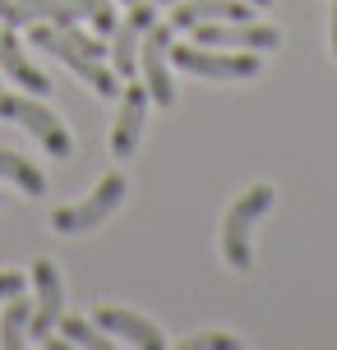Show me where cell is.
Returning <instances> with one entry per match:
<instances>
[{"instance_id": "cell-1", "label": "cell", "mask_w": 337, "mask_h": 350, "mask_svg": "<svg viewBox=\"0 0 337 350\" xmlns=\"http://www.w3.org/2000/svg\"><path fill=\"white\" fill-rule=\"evenodd\" d=\"M268 208H273V185H249V189L227 208V217H222V254H227V262L236 272H249V262H254L249 235H254V221H259Z\"/></svg>"}, {"instance_id": "cell-2", "label": "cell", "mask_w": 337, "mask_h": 350, "mask_svg": "<svg viewBox=\"0 0 337 350\" xmlns=\"http://www.w3.org/2000/svg\"><path fill=\"white\" fill-rule=\"evenodd\" d=\"M125 189H129V180H125L121 171H107L102 180H97V189H92L88 198H79V203H70V208H55L51 212V226L60 230V235H84V230H97L111 212L125 203Z\"/></svg>"}, {"instance_id": "cell-3", "label": "cell", "mask_w": 337, "mask_h": 350, "mask_svg": "<svg viewBox=\"0 0 337 350\" xmlns=\"http://www.w3.org/2000/svg\"><path fill=\"white\" fill-rule=\"evenodd\" d=\"M33 46H42V51H51L55 60H65L84 83H92V92L97 97H116L121 92V83L111 79V70H107V60L102 55H88L84 46H74L70 42V33L60 28V23H33Z\"/></svg>"}, {"instance_id": "cell-4", "label": "cell", "mask_w": 337, "mask_h": 350, "mask_svg": "<svg viewBox=\"0 0 337 350\" xmlns=\"http://www.w3.org/2000/svg\"><path fill=\"white\" fill-rule=\"evenodd\" d=\"M0 116L5 120H14L23 124L28 134H33L51 157H74V139H70V129H65V120L55 116V111H47V106L37 102V97H18V92H0Z\"/></svg>"}, {"instance_id": "cell-5", "label": "cell", "mask_w": 337, "mask_h": 350, "mask_svg": "<svg viewBox=\"0 0 337 350\" xmlns=\"http://www.w3.org/2000/svg\"><path fill=\"white\" fill-rule=\"evenodd\" d=\"M171 60L185 74L199 79H254L259 74V55L254 51H208V46H176L171 42Z\"/></svg>"}, {"instance_id": "cell-6", "label": "cell", "mask_w": 337, "mask_h": 350, "mask_svg": "<svg viewBox=\"0 0 337 350\" xmlns=\"http://www.w3.org/2000/svg\"><path fill=\"white\" fill-rule=\"evenodd\" d=\"M171 28L153 23L143 33L139 51H143V88H148V102L158 106H176V83H171Z\"/></svg>"}, {"instance_id": "cell-7", "label": "cell", "mask_w": 337, "mask_h": 350, "mask_svg": "<svg viewBox=\"0 0 337 350\" xmlns=\"http://www.w3.org/2000/svg\"><path fill=\"white\" fill-rule=\"evenodd\" d=\"M199 46H240V51H273L282 46V33L273 23H254V18H227V23H195L190 28Z\"/></svg>"}, {"instance_id": "cell-8", "label": "cell", "mask_w": 337, "mask_h": 350, "mask_svg": "<svg viewBox=\"0 0 337 350\" xmlns=\"http://www.w3.org/2000/svg\"><path fill=\"white\" fill-rule=\"evenodd\" d=\"M158 23V10L153 5H143V0H129V18H116V28H111V65H116V74H134V60H139V42L143 33Z\"/></svg>"}, {"instance_id": "cell-9", "label": "cell", "mask_w": 337, "mask_h": 350, "mask_svg": "<svg viewBox=\"0 0 337 350\" xmlns=\"http://www.w3.org/2000/svg\"><path fill=\"white\" fill-rule=\"evenodd\" d=\"M33 286H37V304H33L28 332L47 336V332H55V323L65 314V281H60V267H55L51 258H37L33 262Z\"/></svg>"}, {"instance_id": "cell-10", "label": "cell", "mask_w": 337, "mask_h": 350, "mask_svg": "<svg viewBox=\"0 0 337 350\" xmlns=\"http://www.w3.org/2000/svg\"><path fill=\"white\" fill-rule=\"evenodd\" d=\"M143 120H148V88L129 83L121 92V116L111 124V157H134L143 139Z\"/></svg>"}, {"instance_id": "cell-11", "label": "cell", "mask_w": 337, "mask_h": 350, "mask_svg": "<svg viewBox=\"0 0 337 350\" xmlns=\"http://www.w3.org/2000/svg\"><path fill=\"white\" fill-rule=\"evenodd\" d=\"M97 327L111 332L116 341H129V346H143V350H162L166 346V336H162L148 318L129 314V309H121V304H102V309H97Z\"/></svg>"}, {"instance_id": "cell-12", "label": "cell", "mask_w": 337, "mask_h": 350, "mask_svg": "<svg viewBox=\"0 0 337 350\" xmlns=\"http://www.w3.org/2000/svg\"><path fill=\"white\" fill-rule=\"evenodd\" d=\"M0 70L10 74L18 88H28L33 97H47V92H51V79L28 60V51H23V42H18V33L10 28V23L0 28Z\"/></svg>"}, {"instance_id": "cell-13", "label": "cell", "mask_w": 337, "mask_h": 350, "mask_svg": "<svg viewBox=\"0 0 337 350\" xmlns=\"http://www.w3.org/2000/svg\"><path fill=\"white\" fill-rule=\"evenodd\" d=\"M227 18H249V0H176L171 23L195 28V23H227Z\"/></svg>"}, {"instance_id": "cell-14", "label": "cell", "mask_w": 337, "mask_h": 350, "mask_svg": "<svg viewBox=\"0 0 337 350\" xmlns=\"http://www.w3.org/2000/svg\"><path fill=\"white\" fill-rule=\"evenodd\" d=\"M0 180L18 185V189L33 193V198H42V193H47V175L37 171L28 157H18V152H5V148H0Z\"/></svg>"}, {"instance_id": "cell-15", "label": "cell", "mask_w": 337, "mask_h": 350, "mask_svg": "<svg viewBox=\"0 0 337 350\" xmlns=\"http://www.w3.org/2000/svg\"><path fill=\"white\" fill-rule=\"evenodd\" d=\"M28 323H33V299L10 295L5 314H0V346L18 350V346H23V336H28Z\"/></svg>"}, {"instance_id": "cell-16", "label": "cell", "mask_w": 337, "mask_h": 350, "mask_svg": "<svg viewBox=\"0 0 337 350\" xmlns=\"http://www.w3.org/2000/svg\"><path fill=\"white\" fill-rule=\"evenodd\" d=\"M18 10H23V18L28 23H74V18H84L79 10H74V0H14Z\"/></svg>"}, {"instance_id": "cell-17", "label": "cell", "mask_w": 337, "mask_h": 350, "mask_svg": "<svg viewBox=\"0 0 337 350\" xmlns=\"http://www.w3.org/2000/svg\"><path fill=\"white\" fill-rule=\"evenodd\" d=\"M60 336L65 341H74V346H88V350H107L111 346V332H102L97 323H88V318H79V314H60Z\"/></svg>"}, {"instance_id": "cell-18", "label": "cell", "mask_w": 337, "mask_h": 350, "mask_svg": "<svg viewBox=\"0 0 337 350\" xmlns=\"http://www.w3.org/2000/svg\"><path fill=\"white\" fill-rule=\"evenodd\" d=\"M74 10L88 18L97 33H111V28H116V10H111V0H74Z\"/></svg>"}, {"instance_id": "cell-19", "label": "cell", "mask_w": 337, "mask_h": 350, "mask_svg": "<svg viewBox=\"0 0 337 350\" xmlns=\"http://www.w3.org/2000/svg\"><path fill=\"white\" fill-rule=\"evenodd\" d=\"M185 346H190V350H236L240 341H236L231 332H199L195 341H185Z\"/></svg>"}, {"instance_id": "cell-20", "label": "cell", "mask_w": 337, "mask_h": 350, "mask_svg": "<svg viewBox=\"0 0 337 350\" xmlns=\"http://www.w3.org/2000/svg\"><path fill=\"white\" fill-rule=\"evenodd\" d=\"M65 33H70V42H74V46H84V51H88V55H102V60H107V46H102V42H97V37L79 33V28H74V23H65Z\"/></svg>"}, {"instance_id": "cell-21", "label": "cell", "mask_w": 337, "mask_h": 350, "mask_svg": "<svg viewBox=\"0 0 337 350\" xmlns=\"http://www.w3.org/2000/svg\"><path fill=\"white\" fill-rule=\"evenodd\" d=\"M23 272H10V267H0V299H10V295H23Z\"/></svg>"}, {"instance_id": "cell-22", "label": "cell", "mask_w": 337, "mask_h": 350, "mask_svg": "<svg viewBox=\"0 0 337 350\" xmlns=\"http://www.w3.org/2000/svg\"><path fill=\"white\" fill-rule=\"evenodd\" d=\"M0 23H10V28H18V23H28V18H23V10H18L14 0H0Z\"/></svg>"}, {"instance_id": "cell-23", "label": "cell", "mask_w": 337, "mask_h": 350, "mask_svg": "<svg viewBox=\"0 0 337 350\" xmlns=\"http://www.w3.org/2000/svg\"><path fill=\"white\" fill-rule=\"evenodd\" d=\"M328 37H333V60H337V0H333V28H328Z\"/></svg>"}, {"instance_id": "cell-24", "label": "cell", "mask_w": 337, "mask_h": 350, "mask_svg": "<svg viewBox=\"0 0 337 350\" xmlns=\"http://www.w3.org/2000/svg\"><path fill=\"white\" fill-rule=\"evenodd\" d=\"M249 5H259V10H264V5H273V0H249Z\"/></svg>"}, {"instance_id": "cell-25", "label": "cell", "mask_w": 337, "mask_h": 350, "mask_svg": "<svg viewBox=\"0 0 337 350\" xmlns=\"http://www.w3.org/2000/svg\"><path fill=\"white\" fill-rule=\"evenodd\" d=\"M158 5H176V0H158Z\"/></svg>"}]
</instances>
